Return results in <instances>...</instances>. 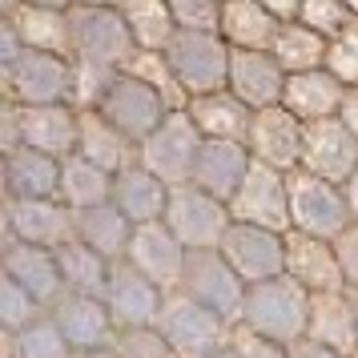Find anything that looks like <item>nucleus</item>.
Listing matches in <instances>:
<instances>
[{
    "instance_id": "obj_20",
    "label": "nucleus",
    "mask_w": 358,
    "mask_h": 358,
    "mask_svg": "<svg viewBox=\"0 0 358 358\" xmlns=\"http://www.w3.org/2000/svg\"><path fill=\"white\" fill-rule=\"evenodd\" d=\"M4 278H13L20 290L33 294L41 306H52L65 294V278H61V266H57V250H41V245L17 242V238L4 242Z\"/></svg>"
},
{
    "instance_id": "obj_14",
    "label": "nucleus",
    "mask_w": 358,
    "mask_h": 358,
    "mask_svg": "<svg viewBox=\"0 0 358 358\" xmlns=\"http://www.w3.org/2000/svg\"><path fill=\"white\" fill-rule=\"evenodd\" d=\"M105 306L113 314L121 330H141V326H157V314L165 306V294L157 282H149L129 258L113 262L109 270V290H105Z\"/></svg>"
},
{
    "instance_id": "obj_42",
    "label": "nucleus",
    "mask_w": 358,
    "mask_h": 358,
    "mask_svg": "<svg viewBox=\"0 0 358 358\" xmlns=\"http://www.w3.org/2000/svg\"><path fill=\"white\" fill-rule=\"evenodd\" d=\"M302 24H310L314 33H322L326 41H334V36L355 20V13L346 8V0H302V13H298Z\"/></svg>"
},
{
    "instance_id": "obj_54",
    "label": "nucleus",
    "mask_w": 358,
    "mask_h": 358,
    "mask_svg": "<svg viewBox=\"0 0 358 358\" xmlns=\"http://www.w3.org/2000/svg\"><path fill=\"white\" fill-rule=\"evenodd\" d=\"M206 358H242V350H238V346H217V350L206 355Z\"/></svg>"
},
{
    "instance_id": "obj_18",
    "label": "nucleus",
    "mask_w": 358,
    "mask_h": 358,
    "mask_svg": "<svg viewBox=\"0 0 358 358\" xmlns=\"http://www.w3.org/2000/svg\"><path fill=\"white\" fill-rule=\"evenodd\" d=\"M49 318L57 322V330L69 338L73 350H101L113 338V314L105 306V298H89V294L65 290L49 306Z\"/></svg>"
},
{
    "instance_id": "obj_43",
    "label": "nucleus",
    "mask_w": 358,
    "mask_h": 358,
    "mask_svg": "<svg viewBox=\"0 0 358 358\" xmlns=\"http://www.w3.org/2000/svg\"><path fill=\"white\" fill-rule=\"evenodd\" d=\"M121 358H178V350L169 346L157 326H141V330H121V338L113 346Z\"/></svg>"
},
{
    "instance_id": "obj_35",
    "label": "nucleus",
    "mask_w": 358,
    "mask_h": 358,
    "mask_svg": "<svg viewBox=\"0 0 358 358\" xmlns=\"http://www.w3.org/2000/svg\"><path fill=\"white\" fill-rule=\"evenodd\" d=\"M326 49H330V41H326L322 33H314L302 20H286V24L278 29V41H274L270 52L278 57V65L294 77V73L326 69Z\"/></svg>"
},
{
    "instance_id": "obj_38",
    "label": "nucleus",
    "mask_w": 358,
    "mask_h": 358,
    "mask_svg": "<svg viewBox=\"0 0 358 358\" xmlns=\"http://www.w3.org/2000/svg\"><path fill=\"white\" fill-rule=\"evenodd\" d=\"M13 338H17L13 358H69V338L57 330L52 318H36L33 326H24Z\"/></svg>"
},
{
    "instance_id": "obj_52",
    "label": "nucleus",
    "mask_w": 358,
    "mask_h": 358,
    "mask_svg": "<svg viewBox=\"0 0 358 358\" xmlns=\"http://www.w3.org/2000/svg\"><path fill=\"white\" fill-rule=\"evenodd\" d=\"M73 4H89V8H121V0H73Z\"/></svg>"
},
{
    "instance_id": "obj_9",
    "label": "nucleus",
    "mask_w": 358,
    "mask_h": 358,
    "mask_svg": "<svg viewBox=\"0 0 358 358\" xmlns=\"http://www.w3.org/2000/svg\"><path fill=\"white\" fill-rule=\"evenodd\" d=\"M157 330H162L178 358H206L217 346H226V318H217L210 306H201L189 294H169L162 314H157Z\"/></svg>"
},
{
    "instance_id": "obj_31",
    "label": "nucleus",
    "mask_w": 358,
    "mask_h": 358,
    "mask_svg": "<svg viewBox=\"0 0 358 358\" xmlns=\"http://www.w3.org/2000/svg\"><path fill=\"white\" fill-rule=\"evenodd\" d=\"M0 20L13 24L24 49L73 57V33H69V8H45V4H17Z\"/></svg>"
},
{
    "instance_id": "obj_48",
    "label": "nucleus",
    "mask_w": 358,
    "mask_h": 358,
    "mask_svg": "<svg viewBox=\"0 0 358 358\" xmlns=\"http://www.w3.org/2000/svg\"><path fill=\"white\" fill-rule=\"evenodd\" d=\"M258 4H266L282 24H286V20H298V13H302V0H258Z\"/></svg>"
},
{
    "instance_id": "obj_2",
    "label": "nucleus",
    "mask_w": 358,
    "mask_h": 358,
    "mask_svg": "<svg viewBox=\"0 0 358 358\" xmlns=\"http://www.w3.org/2000/svg\"><path fill=\"white\" fill-rule=\"evenodd\" d=\"M165 61L178 73L185 97H206V93H222L229 89V61L234 49L226 45L222 33H206V29H178L173 41L165 45Z\"/></svg>"
},
{
    "instance_id": "obj_21",
    "label": "nucleus",
    "mask_w": 358,
    "mask_h": 358,
    "mask_svg": "<svg viewBox=\"0 0 358 358\" xmlns=\"http://www.w3.org/2000/svg\"><path fill=\"white\" fill-rule=\"evenodd\" d=\"M286 274L294 282H302L310 294H338L346 286L334 242L310 238V234H298V229L286 234Z\"/></svg>"
},
{
    "instance_id": "obj_39",
    "label": "nucleus",
    "mask_w": 358,
    "mask_h": 358,
    "mask_svg": "<svg viewBox=\"0 0 358 358\" xmlns=\"http://www.w3.org/2000/svg\"><path fill=\"white\" fill-rule=\"evenodd\" d=\"M117 69L89 65V61H73V109H101L105 93L113 89Z\"/></svg>"
},
{
    "instance_id": "obj_26",
    "label": "nucleus",
    "mask_w": 358,
    "mask_h": 358,
    "mask_svg": "<svg viewBox=\"0 0 358 358\" xmlns=\"http://www.w3.org/2000/svg\"><path fill=\"white\" fill-rule=\"evenodd\" d=\"M77 153H81L85 162L101 165L105 173H121V169H129V165L141 162V145L125 137V133L117 129L109 117H101L97 109H85L81 113V141H77Z\"/></svg>"
},
{
    "instance_id": "obj_41",
    "label": "nucleus",
    "mask_w": 358,
    "mask_h": 358,
    "mask_svg": "<svg viewBox=\"0 0 358 358\" xmlns=\"http://www.w3.org/2000/svg\"><path fill=\"white\" fill-rule=\"evenodd\" d=\"M36 310H41V302H36L33 294H24L13 282V278H4L0 282V326L8 330V334H20L24 326L36 322Z\"/></svg>"
},
{
    "instance_id": "obj_19",
    "label": "nucleus",
    "mask_w": 358,
    "mask_h": 358,
    "mask_svg": "<svg viewBox=\"0 0 358 358\" xmlns=\"http://www.w3.org/2000/svg\"><path fill=\"white\" fill-rule=\"evenodd\" d=\"M125 258L157 286H181L185 278V258L189 250L173 238V229L165 222H149V226H137L133 229V242H129V254Z\"/></svg>"
},
{
    "instance_id": "obj_1",
    "label": "nucleus",
    "mask_w": 358,
    "mask_h": 358,
    "mask_svg": "<svg viewBox=\"0 0 358 358\" xmlns=\"http://www.w3.org/2000/svg\"><path fill=\"white\" fill-rule=\"evenodd\" d=\"M310 298H314V294H310L302 282H294L290 274L258 282V286L245 290L242 322H245V330L258 334V338H270V342H278V346H294V342L306 338Z\"/></svg>"
},
{
    "instance_id": "obj_29",
    "label": "nucleus",
    "mask_w": 358,
    "mask_h": 358,
    "mask_svg": "<svg viewBox=\"0 0 358 358\" xmlns=\"http://www.w3.org/2000/svg\"><path fill=\"white\" fill-rule=\"evenodd\" d=\"M278 29H282V20L258 0H226L222 4L217 33L226 36V45L234 52H270L278 41Z\"/></svg>"
},
{
    "instance_id": "obj_12",
    "label": "nucleus",
    "mask_w": 358,
    "mask_h": 358,
    "mask_svg": "<svg viewBox=\"0 0 358 358\" xmlns=\"http://www.w3.org/2000/svg\"><path fill=\"white\" fill-rule=\"evenodd\" d=\"M97 113L109 117L125 137H133V141L141 145V141H145L149 133L157 129L173 109H169L162 93L149 89L145 81H137V77H129V73H117L113 89L105 93V101H101Z\"/></svg>"
},
{
    "instance_id": "obj_16",
    "label": "nucleus",
    "mask_w": 358,
    "mask_h": 358,
    "mask_svg": "<svg viewBox=\"0 0 358 358\" xmlns=\"http://www.w3.org/2000/svg\"><path fill=\"white\" fill-rule=\"evenodd\" d=\"M302 169L318 173V178L346 185L358 169V137L342 117H326V121H310L306 137H302Z\"/></svg>"
},
{
    "instance_id": "obj_47",
    "label": "nucleus",
    "mask_w": 358,
    "mask_h": 358,
    "mask_svg": "<svg viewBox=\"0 0 358 358\" xmlns=\"http://www.w3.org/2000/svg\"><path fill=\"white\" fill-rule=\"evenodd\" d=\"M290 358H346V355H338V350H330V346H318V342L302 338V342H294V346H290Z\"/></svg>"
},
{
    "instance_id": "obj_46",
    "label": "nucleus",
    "mask_w": 358,
    "mask_h": 358,
    "mask_svg": "<svg viewBox=\"0 0 358 358\" xmlns=\"http://www.w3.org/2000/svg\"><path fill=\"white\" fill-rule=\"evenodd\" d=\"M238 350H242V358H290V346H278V342H270V338H258V334H250V330L238 338Z\"/></svg>"
},
{
    "instance_id": "obj_23",
    "label": "nucleus",
    "mask_w": 358,
    "mask_h": 358,
    "mask_svg": "<svg viewBox=\"0 0 358 358\" xmlns=\"http://www.w3.org/2000/svg\"><path fill=\"white\" fill-rule=\"evenodd\" d=\"M61 194V162L17 145L4 153V201H45Z\"/></svg>"
},
{
    "instance_id": "obj_15",
    "label": "nucleus",
    "mask_w": 358,
    "mask_h": 358,
    "mask_svg": "<svg viewBox=\"0 0 358 358\" xmlns=\"http://www.w3.org/2000/svg\"><path fill=\"white\" fill-rule=\"evenodd\" d=\"M302 137H306V125L286 105H270V109L254 113L245 149L254 153V162L294 173V169H302Z\"/></svg>"
},
{
    "instance_id": "obj_45",
    "label": "nucleus",
    "mask_w": 358,
    "mask_h": 358,
    "mask_svg": "<svg viewBox=\"0 0 358 358\" xmlns=\"http://www.w3.org/2000/svg\"><path fill=\"white\" fill-rule=\"evenodd\" d=\"M334 254H338V266H342L346 286H350V290H358V222L342 234L338 242H334Z\"/></svg>"
},
{
    "instance_id": "obj_28",
    "label": "nucleus",
    "mask_w": 358,
    "mask_h": 358,
    "mask_svg": "<svg viewBox=\"0 0 358 358\" xmlns=\"http://www.w3.org/2000/svg\"><path fill=\"white\" fill-rule=\"evenodd\" d=\"M306 338L318 346H330L338 355H358V318L350 294H314L310 298V326Z\"/></svg>"
},
{
    "instance_id": "obj_4",
    "label": "nucleus",
    "mask_w": 358,
    "mask_h": 358,
    "mask_svg": "<svg viewBox=\"0 0 358 358\" xmlns=\"http://www.w3.org/2000/svg\"><path fill=\"white\" fill-rule=\"evenodd\" d=\"M286 185H290V229L322 238V242H338L355 226V213H350L342 185L318 178L310 169L286 173Z\"/></svg>"
},
{
    "instance_id": "obj_32",
    "label": "nucleus",
    "mask_w": 358,
    "mask_h": 358,
    "mask_svg": "<svg viewBox=\"0 0 358 358\" xmlns=\"http://www.w3.org/2000/svg\"><path fill=\"white\" fill-rule=\"evenodd\" d=\"M133 229H137V226L117 210L113 201L77 213V238H81L85 245H93L101 258H109V262H121L125 254H129Z\"/></svg>"
},
{
    "instance_id": "obj_51",
    "label": "nucleus",
    "mask_w": 358,
    "mask_h": 358,
    "mask_svg": "<svg viewBox=\"0 0 358 358\" xmlns=\"http://www.w3.org/2000/svg\"><path fill=\"white\" fill-rule=\"evenodd\" d=\"M77 358H121V355L109 350V346H101V350H77Z\"/></svg>"
},
{
    "instance_id": "obj_8",
    "label": "nucleus",
    "mask_w": 358,
    "mask_h": 358,
    "mask_svg": "<svg viewBox=\"0 0 358 358\" xmlns=\"http://www.w3.org/2000/svg\"><path fill=\"white\" fill-rule=\"evenodd\" d=\"M181 290L197 298L201 306H210L217 318L238 322L245 310V286L238 270L226 262L222 250H189L185 258V278H181Z\"/></svg>"
},
{
    "instance_id": "obj_11",
    "label": "nucleus",
    "mask_w": 358,
    "mask_h": 358,
    "mask_svg": "<svg viewBox=\"0 0 358 358\" xmlns=\"http://www.w3.org/2000/svg\"><path fill=\"white\" fill-rule=\"evenodd\" d=\"M234 222H250V226H266L274 234H290V185L282 169L254 162L245 173L242 189L229 201Z\"/></svg>"
},
{
    "instance_id": "obj_57",
    "label": "nucleus",
    "mask_w": 358,
    "mask_h": 358,
    "mask_svg": "<svg viewBox=\"0 0 358 358\" xmlns=\"http://www.w3.org/2000/svg\"><path fill=\"white\" fill-rule=\"evenodd\" d=\"M350 358H358V355H350Z\"/></svg>"
},
{
    "instance_id": "obj_33",
    "label": "nucleus",
    "mask_w": 358,
    "mask_h": 358,
    "mask_svg": "<svg viewBox=\"0 0 358 358\" xmlns=\"http://www.w3.org/2000/svg\"><path fill=\"white\" fill-rule=\"evenodd\" d=\"M61 201H65L73 213L93 210V206H105L113 197V173H105L101 165L85 162L81 153H73L61 162Z\"/></svg>"
},
{
    "instance_id": "obj_24",
    "label": "nucleus",
    "mask_w": 358,
    "mask_h": 358,
    "mask_svg": "<svg viewBox=\"0 0 358 358\" xmlns=\"http://www.w3.org/2000/svg\"><path fill=\"white\" fill-rule=\"evenodd\" d=\"M250 165H254V153L245 145H238V141H206L194 165V185L213 197H222L229 206L234 194L242 189Z\"/></svg>"
},
{
    "instance_id": "obj_25",
    "label": "nucleus",
    "mask_w": 358,
    "mask_h": 358,
    "mask_svg": "<svg viewBox=\"0 0 358 358\" xmlns=\"http://www.w3.org/2000/svg\"><path fill=\"white\" fill-rule=\"evenodd\" d=\"M185 113L194 117L197 133H201L206 141H238V145L250 141L254 109H250L242 97H234L229 89H222V93H206V97H194L189 105H185Z\"/></svg>"
},
{
    "instance_id": "obj_10",
    "label": "nucleus",
    "mask_w": 358,
    "mask_h": 358,
    "mask_svg": "<svg viewBox=\"0 0 358 358\" xmlns=\"http://www.w3.org/2000/svg\"><path fill=\"white\" fill-rule=\"evenodd\" d=\"M222 254L245 286H258V282L286 274V234H274L266 226L234 222L222 238Z\"/></svg>"
},
{
    "instance_id": "obj_55",
    "label": "nucleus",
    "mask_w": 358,
    "mask_h": 358,
    "mask_svg": "<svg viewBox=\"0 0 358 358\" xmlns=\"http://www.w3.org/2000/svg\"><path fill=\"white\" fill-rule=\"evenodd\" d=\"M346 8H350V13L358 17V0H346Z\"/></svg>"
},
{
    "instance_id": "obj_13",
    "label": "nucleus",
    "mask_w": 358,
    "mask_h": 358,
    "mask_svg": "<svg viewBox=\"0 0 358 358\" xmlns=\"http://www.w3.org/2000/svg\"><path fill=\"white\" fill-rule=\"evenodd\" d=\"M4 229L17 242L41 245V250H61V245L77 242V213L69 210L61 197L4 201Z\"/></svg>"
},
{
    "instance_id": "obj_17",
    "label": "nucleus",
    "mask_w": 358,
    "mask_h": 358,
    "mask_svg": "<svg viewBox=\"0 0 358 358\" xmlns=\"http://www.w3.org/2000/svg\"><path fill=\"white\" fill-rule=\"evenodd\" d=\"M17 137L20 145L49 153L57 162H65L77 153L81 141V109L73 105H17Z\"/></svg>"
},
{
    "instance_id": "obj_49",
    "label": "nucleus",
    "mask_w": 358,
    "mask_h": 358,
    "mask_svg": "<svg viewBox=\"0 0 358 358\" xmlns=\"http://www.w3.org/2000/svg\"><path fill=\"white\" fill-rule=\"evenodd\" d=\"M342 125L358 137V89H346V101H342Z\"/></svg>"
},
{
    "instance_id": "obj_6",
    "label": "nucleus",
    "mask_w": 358,
    "mask_h": 358,
    "mask_svg": "<svg viewBox=\"0 0 358 358\" xmlns=\"http://www.w3.org/2000/svg\"><path fill=\"white\" fill-rule=\"evenodd\" d=\"M162 222L173 229V238L185 250H222V238L234 226V213L222 197L206 194L189 181V185L169 189V206H165Z\"/></svg>"
},
{
    "instance_id": "obj_7",
    "label": "nucleus",
    "mask_w": 358,
    "mask_h": 358,
    "mask_svg": "<svg viewBox=\"0 0 358 358\" xmlns=\"http://www.w3.org/2000/svg\"><path fill=\"white\" fill-rule=\"evenodd\" d=\"M201 145H206V137L197 133L194 117L185 113V109H173V113L141 141V165H145L149 173H157L169 189H173V185H189Z\"/></svg>"
},
{
    "instance_id": "obj_56",
    "label": "nucleus",
    "mask_w": 358,
    "mask_h": 358,
    "mask_svg": "<svg viewBox=\"0 0 358 358\" xmlns=\"http://www.w3.org/2000/svg\"><path fill=\"white\" fill-rule=\"evenodd\" d=\"M350 298H355V318H358V290H350Z\"/></svg>"
},
{
    "instance_id": "obj_53",
    "label": "nucleus",
    "mask_w": 358,
    "mask_h": 358,
    "mask_svg": "<svg viewBox=\"0 0 358 358\" xmlns=\"http://www.w3.org/2000/svg\"><path fill=\"white\" fill-rule=\"evenodd\" d=\"M20 4H45V8H73V0H20Z\"/></svg>"
},
{
    "instance_id": "obj_36",
    "label": "nucleus",
    "mask_w": 358,
    "mask_h": 358,
    "mask_svg": "<svg viewBox=\"0 0 358 358\" xmlns=\"http://www.w3.org/2000/svg\"><path fill=\"white\" fill-rule=\"evenodd\" d=\"M121 17L129 24L137 49H165L178 33V20L165 0H121Z\"/></svg>"
},
{
    "instance_id": "obj_40",
    "label": "nucleus",
    "mask_w": 358,
    "mask_h": 358,
    "mask_svg": "<svg viewBox=\"0 0 358 358\" xmlns=\"http://www.w3.org/2000/svg\"><path fill=\"white\" fill-rule=\"evenodd\" d=\"M326 69H330L346 89H358V17L330 41V49H326Z\"/></svg>"
},
{
    "instance_id": "obj_27",
    "label": "nucleus",
    "mask_w": 358,
    "mask_h": 358,
    "mask_svg": "<svg viewBox=\"0 0 358 358\" xmlns=\"http://www.w3.org/2000/svg\"><path fill=\"white\" fill-rule=\"evenodd\" d=\"M342 101H346V85H342L330 69L294 73L290 81H286V93H282V105H286L302 125L326 121V117H338Z\"/></svg>"
},
{
    "instance_id": "obj_3",
    "label": "nucleus",
    "mask_w": 358,
    "mask_h": 358,
    "mask_svg": "<svg viewBox=\"0 0 358 358\" xmlns=\"http://www.w3.org/2000/svg\"><path fill=\"white\" fill-rule=\"evenodd\" d=\"M0 89L13 105H73V57L20 49L0 65Z\"/></svg>"
},
{
    "instance_id": "obj_34",
    "label": "nucleus",
    "mask_w": 358,
    "mask_h": 358,
    "mask_svg": "<svg viewBox=\"0 0 358 358\" xmlns=\"http://www.w3.org/2000/svg\"><path fill=\"white\" fill-rule=\"evenodd\" d=\"M57 266H61V278H65V290L89 294V298H105L113 262L101 258L93 245H85L81 238L69 242V245H61V250H57Z\"/></svg>"
},
{
    "instance_id": "obj_44",
    "label": "nucleus",
    "mask_w": 358,
    "mask_h": 358,
    "mask_svg": "<svg viewBox=\"0 0 358 358\" xmlns=\"http://www.w3.org/2000/svg\"><path fill=\"white\" fill-rule=\"evenodd\" d=\"M169 13L178 20V29H206V33H217L222 24V4L226 0H165Z\"/></svg>"
},
{
    "instance_id": "obj_5",
    "label": "nucleus",
    "mask_w": 358,
    "mask_h": 358,
    "mask_svg": "<svg viewBox=\"0 0 358 358\" xmlns=\"http://www.w3.org/2000/svg\"><path fill=\"white\" fill-rule=\"evenodd\" d=\"M69 33H73V61H89V65L125 73V65L137 57V41H133L121 8L73 4L69 8Z\"/></svg>"
},
{
    "instance_id": "obj_30",
    "label": "nucleus",
    "mask_w": 358,
    "mask_h": 358,
    "mask_svg": "<svg viewBox=\"0 0 358 358\" xmlns=\"http://www.w3.org/2000/svg\"><path fill=\"white\" fill-rule=\"evenodd\" d=\"M109 201L129 217L133 226H149V222H162V217H165V206H169V185L137 162V165L121 169V173L113 178V197H109Z\"/></svg>"
},
{
    "instance_id": "obj_37",
    "label": "nucleus",
    "mask_w": 358,
    "mask_h": 358,
    "mask_svg": "<svg viewBox=\"0 0 358 358\" xmlns=\"http://www.w3.org/2000/svg\"><path fill=\"white\" fill-rule=\"evenodd\" d=\"M125 73L137 77V81H145L149 89H157L169 109H185V105H189V97H185V89H181V81H178V73L169 69L162 49H137V57L125 65Z\"/></svg>"
},
{
    "instance_id": "obj_22",
    "label": "nucleus",
    "mask_w": 358,
    "mask_h": 358,
    "mask_svg": "<svg viewBox=\"0 0 358 358\" xmlns=\"http://www.w3.org/2000/svg\"><path fill=\"white\" fill-rule=\"evenodd\" d=\"M286 81H290V73L278 65L274 52H234V61H229V93L242 97L254 113L282 105Z\"/></svg>"
},
{
    "instance_id": "obj_50",
    "label": "nucleus",
    "mask_w": 358,
    "mask_h": 358,
    "mask_svg": "<svg viewBox=\"0 0 358 358\" xmlns=\"http://www.w3.org/2000/svg\"><path fill=\"white\" fill-rule=\"evenodd\" d=\"M342 189H346V201H350V213H355V222H358V169H355V178L346 181Z\"/></svg>"
}]
</instances>
